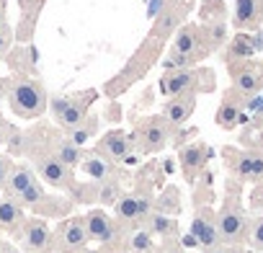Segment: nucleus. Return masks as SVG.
Masks as SVG:
<instances>
[{
  "label": "nucleus",
  "instance_id": "obj_1",
  "mask_svg": "<svg viewBox=\"0 0 263 253\" xmlns=\"http://www.w3.org/2000/svg\"><path fill=\"white\" fill-rule=\"evenodd\" d=\"M6 103L18 119H39L49 106V93L34 75H11L6 78Z\"/></svg>",
  "mask_w": 263,
  "mask_h": 253
},
{
  "label": "nucleus",
  "instance_id": "obj_2",
  "mask_svg": "<svg viewBox=\"0 0 263 253\" xmlns=\"http://www.w3.org/2000/svg\"><path fill=\"white\" fill-rule=\"evenodd\" d=\"M214 73L209 67H186V70H168L158 80V91L165 98L181 96V93H212L214 91Z\"/></svg>",
  "mask_w": 263,
  "mask_h": 253
},
{
  "label": "nucleus",
  "instance_id": "obj_3",
  "mask_svg": "<svg viewBox=\"0 0 263 253\" xmlns=\"http://www.w3.org/2000/svg\"><path fill=\"white\" fill-rule=\"evenodd\" d=\"M96 98H98V91H93V88L90 91H83V93H75V96H52L47 111L52 114V119L67 132V130L78 127L90 114V103Z\"/></svg>",
  "mask_w": 263,
  "mask_h": 253
},
{
  "label": "nucleus",
  "instance_id": "obj_4",
  "mask_svg": "<svg viewBox=\"0 0 263 253\" xmlns=\"http://www.w3.org/2000/svg\"><path fill=\"white\" fill-rule=\"evenodd\" d=\"M191 11V0H163V8L153 21V29L147 34L145 42L163 47L168 39H173V34L178 31V26H183L186 16Z\"/></svg>",
  "mask_w": 263,
  "mask_h": 253
},
{
  "label": "nucleus",
  "instance_id": "obj_5",
  "mask_svg": "<svg viewBox=\"0 0 263 253\" xmlns=\"http://www.w3.org/2000/svg\"><path fill=\"white\" fill-rule=\"evenodd\" d=\"M171 135H173V127L163 116H147L137 124V135L132 140H135V150L140 155H153L171 142Z\"/></svg>",
  "mask_w": 263,
  "mask_h": 253
},
{
  "label": "nucleus",
  "instance_id": "obj_6",
  "mask_svg": "<svg viewBox=\"0 0 263 253\" xmlns=\"http://www.w3.org/2000/svg\"><path fill=\"white\" fill-rule=\"evenodd\" d=\"M227 67H230V78H232V91L240 93L245 101L263 93V60H242V62H232Z\"/></svg>",
  "mask_w": 263,
  "mask_h": 253
},
{
  "label": "nucleus",
  "instance_id": "obj_7",
  "mask_svg": "<svg viewBox=\"0 0 263 253\" xmlns=\"http://www.w3.org/2000/svg\"><path fill=\"white\" fill-rule=\"evenodd\" d=\"M217 232L222 245H240L248 238V217L237 202H227L217 214Z\"/></svg>",
  "mask_w": 263,
  "mask_h": 253
},
{
  "label": "nucleus",
  "instance_id": "obj_8",
  "mask_svg": "<svg viewBox=\"0 0 263 253\" xmlns=\"http://www.w3.org/2000/svg\"><path fill=\"white\" fill-rule=\"evenodd\" d=\"M173 52L189 57L194 65H199L201 60H206L212 52L204 42V34H201V26L199 24H183L178 26V31L173 34V44H171Z\"/></svg>",
  "mask_w": 263,
  "mask_h": 253
},
{
  "label": "nucleus",
  "instance_id": "obj_9",
  "mask_svg": "<svg viewBox=\"0 0 263 253\" xmlns=\"http://www.w3.org/2000/svg\"><path fill=\"white\" fill-rule=\"evenodd\" d=\"M21 250L26 253H47L52 245V227L42 217H26L16 232Z\"/></svg>",
  "mask_w": 263,
  "mask_h": 253
},
{
  "label": "nucleus",
  "instance_id": "obj_10",
  "mask_svg": "<svg viewBox=\"0 0 263 253\" xmlns=\"http://www.w3.org/2000/svg\"><path fill=\"white\" fill-rule=\"evenodd\" d=\"M34 166H36L39 178H42L44 184H49L52 189H57V191H70V189L75 186L72 171H70L67 166H62L54 155H39V158L34 160Z\"/></svg>",
  "mask_w": 263,
  "mask_h": 253
},
{
  "label": "nucleus",
  "instance_id": "obj_11",
  "mask_svg": "<svg viewBox=\"0 0 263 253\" xmlns=\"http://www.w3.org/2000/svg\"><path fill=\"white\" fill-rule=\"evenodd\" d=\"M191 238H194V243L204 253H214L222 245L219 232H217V217L209 209H199L194 214V220H191Z\"/></svg>",
  "mask_w": 263,
  "mask_h": 253
},
{
  "label": "nucleus",
  "instance_id": "obj_12",
  "mask_svg": "<svg viewBox=\"0 0 263 253\" xmlns=\"http://www.w3.org/2000/svg\"><path fill=\"white\" fill-rule=\"evenodd\" d=\"M42 8H44V0H18V26L13 29L18 44H31L34 42Z\"/></svg>",
  "mask_w": 263,
  "mask_h": 253
},
{
  "label": "nucleus",
  "instance_id": "obj_13",
  "mask_svg": "<svg viewBox=\"0 0 263 253\" xmlns=\"http://www.w3.org/2000/svg\"><path fill=\"white\" fill-rule=\"evenodd\" d=\"M85 217V227H88V238L90 243H101V245H111L119 238V227L116 220H111L103 209H90Z\"/></svg>",
  "mask_w": 263,
  "mask_h": 253
},
{
  "label": "nucleus",
  "instance_id": "obj_14",
  "mask_svg": "<svg viewBox=\"0 0 263 253\" xmlns=\"http://www.w3.org/2000/svg\"><path fill=\"white\" fill-rule=\"evenodd\" d=\"M60 243H62L65 253H80V250L88 248L90 238H88V227H85V217L83 214L67 217L60 225Z\"/></svg>",
  "mask_w": 263,
  "mask_h": 253
},
{
  "label": "nucleus",
  "instance_id": "obj_15",
  "mask_svg": "<svg viewBox=\"0 0 263 253\" xmlns=\"http://www.w3.org/2000/svg\"><path fill=\"white\" fill-rule=\"evenodd\" d=\"M132 150H135V140H132L124 130H111V132H106V135L101 137L96 153L103 155L106 160H111V163L116 166V163H121Z\"/></svg>",
  "mask_w": 263,
  "mask_h": 253
},
{
  "label": "nucleus",
  "instance_id": "obj_16",
  "mask_svg": "<svg viewBox=\"0 0 263 253\" xmlns=\"http://www.w3.org/2000/svg\"><path fill=\"white\" fill-rule=\"evenodd\" d=\"M209 160V148L204 142H189L178 150V163H181V171H183V178L189 184L196 181V176L204 171Z\"/></svg>",
  "mask_w": 263,
  "mask_h": 253
},
{
  "label": "nucleus",
  "instance_id": "obj_17",
  "mask_svg": "<svg viewBox=\"0 0 263 253\" xmlns=\"http://www.w3.org/2000/svg\"><path fill=\"white\" fill-rule=\"evenodd\" d=\"M263 21V0H235L232 26L237 31H258Z\"/></svg>",
  "mask_w": 263,
  "mask_h": 253
},
{
  "label": "nucleus",
  "instance_id": "obj_18",
  "mask_svg": "<svg viewBox=\"0 0 263 253\" xmlns=\"http://www.w3.org/2000/svg\"><path fill=\"white\" fill-rule=\"evenodd\" d=\"M196 109V93H181V96H173L163 103V119L173 127V130H178V127H183L191 114Z\"/></svg>",
  "mask_w": 263,
  "mask_h": 253
},
{
  "label": "nucleus",
  "instance_id": "obj_19",
  "mask_svg": "<svg viewBox=\"0 0 263 253\" xmlns=\"http://www.w3.org/2000/svg\"><path fill=\"white\" fill-rule=\"evenodd\" d=\"M3 60L13 75H34L36 62H39V52L34 44H18V47L13 44V49Z\"/></svg>",
  "mask_w": 263,
  "mask_h": 253
},
{
  "label": "nucleus",
  "instance_id": "obj_20",
  "mask_svg": "<svg viewBox=\"0 0 263 253\" xmlns=\"http://www.w3.org/2000/svg\"><path fill=\"white\" fill-rule=\"evenodd\" d=\"M242 103H245V98L240 93H235V91H230L224 96V101H222V106L217 109V116H214L219 130L230 132V130H235V127L240 124V119H242Z\"/></svg>",
  "mask_w": 263,
  "mask_h": 253
},
{
  "label": "nucleus",
  "instance_id": "obj_21",
  "mask_svg": "<svg viewBox=\"0 0 263 253\" xmlns=\"http://www.w3.org/2000/svg\"><path fill=\"white\" fill-rule=\"evenodd\" d=\"M39 181V176H36V171L31 168V166H26V163H13V171H11V176H8V181H6V196H21L29 186H34Z\"/></svg>",
  "mask_w": 263,
  "mask_h": 253
},
{
  "label": "nucleus",
  "instance_id": "obj_22",
  "mask_svg": "<svg viewBox=\"0 0 263 253\" xmlns=\"http://www.w3.org/2000/svg\"><path fill=\"white\" fill-rule=\"evenodd\" d=\"M240 178L245 181H253V184H263V153L260 150H248V153H240L235 166Z\"/></svg>",
  "mask_w": 263,
  "mask_h": 253
},
{
  "label": "nucleus",
  "instance_id": "obj_23",
  "mask_svg": "<svg viewBox=\"0 0 263 253\" xmlns=\"http://www.w3.org/2000/svg\"><path fill=\"white\" fill-rule=\"evenodd\" d=\"M24 220H26V212H24V207L13 196H3V199H0V230L16 235L18 227L24 225Z\"/></svg>",
  "mask_w": 263,
  "mask_h": 253
},
{
  "label": "nucleus",
  "instance_id": "obj_24",
  "mask_svg": "<svg viewBox=\"0 0 263 253\" xmlns=\"http://www.w3.org/2000/svg\"><path fill=\"white\" fill-rule=\"evenodd\" d=\"M114 220H116V225H135V227H140L137 194H121L114 202Z\"/></svg>",
  "mask_w": 263,
  "mask_h": 253
},
{
  "label": "nucleus",
  "instance_id": "obj_25",
  "mask_svg": "<svg viewBox=\"0 0 263 253\" xmlns=\"http://www.w3.org/2000/svg\"><path fill=\"white\" fill-rule=\"evenodd\" d=\"M31 209L42 220H47V217H65V214L72 212V199H62L57 194H44Z\"/></svg>",
  "mask_w": 263,
  "mask_h": 253
},
{
  "label": "nucleus",
  "instance_id": "obj_26",
  "mask_svg": "<svg viewBox=\"0 0 263 253\" xmlns=\"http://www.w3.org/2000/svg\"><path fill=\"white\" fill-rule=\"evenodd\" d=\"M255 49H258L255 39H253L250 34H245V31H237L235 39H232L230 47H227L224 60H227V65H232V62H242V60H253Z\"/></svg>",
  "mask_w": 263,
  "mask_h": 253
},
{
  "label": "nucleus",
  "instance_id": "obj_27",
  "mask_svg": "<svg viewBox=\"0 0 263 253\" xmlns=\"http://www.w3.org/2000/svg\"><path fill=\"white\" fill-rule=\"evenodd\" d=\"M98 127H101V119H98L96 114H88L78 127H72V130L65 132V140H70V142L78 145V148H85V145L98 135Z\"/></svg>",
  "mask_w": 263,
  "mask_h": 253
},
{
  "label": "nucleus",
  "instance_id": "obj_28",
  "mask_svg": "<svg viewBox=\"0 0 263 253\" xmlns=\"http://www.w3.org/2000/svg\"><path fill=\"white\" fill-rule=\"evenodd\" d=\"M80 168H83V173L90 176L93 181H108V178H114V173H116V166H114L111 160H106L103 155H98V153L85 155L83 163H80Z\"/></svg>",
  "mask_w": 263,
  "mask_h": 253
},
{
  "label": "nucleus",
  "instance_id": "obj_29",
  "mask_svg": "<svg viewBox=\"0 0 263 253\" xmlns=\"http://www.w3.org/2000/svg\"><path fill=\"white\" fill-rule=\"evenodd\" d=\"M153 238H176L178 235V222L176 217H168V214H160V212H153L145 225H142Z\"/></svg>",
  "mask_w": 263,
  "mask_h": 253
},
{
  "label": "nucleus",
  "instance_id": "obj_30",
  "mask_svg": "<svg viewBox=\"0 0 263 253\" xmlns=\"http://www.w3.org/2000/svg\"><path fill=\"white\" fill-rule=\"evenodd\" d=\"M52 155H54L62 166H67L70 171H75V168L83 163L85 150H83V148H78V145H72L70 140H65V137H62V140L57 142V148H54V153H52Z\"/></svg>",
  "mask_w": 263,
  "mask_h": 253
},
{
  "label": "nucleus",
  "instance_id": "obj_31",
  "mask_svg": "<svg viewBox=\"0 0 263 253\" xmlns=\"http://www.w3.org/2000/svg\"><path fill=\"white\" fill-rule=\"evenodd\" d=\"M121 196V186L116 178H108V181H98L96 186V204L101 207H114V202Z\"/></svg>",
  "mask_w": 263,
  "mask_h": 253
},
{
  "label": "nucleus",
  "instance_id": "obj_32",
  "mask_svg": "<svg viewBox=\"0 0 263 253\" xmlns=\"http://www.w3.org/2000/svg\"><path fill=\"white\" fill-rule=\"evenodd\" d=\"M155 212L160 214H168V217H176L181 212V196H178V189H165L163 196L155 199Z\"/></svg>",
  "mask_w": 263,
  "mask_h": 253
},
{
  "label": "nucleus",
  "instance_id": "obj_33",
  "mask_svg": "<svg viewBox=\"0 0 263 253\" xmlns=\"http://www.w3.org/2000/svg\"><path fill=\"white\" fill-rule=\"evenodd\" d=\"M129 248L135 253H150L155 248V238L145 227H137L135 232H132V238H129Z\"/></svg>",
  "mask_w": 263,
  "mask_h": 253
},
{
  "label": "nucleus",
  "instance_id": "obj_34",
  "mask_svg": "<svg viewBox=\"0 0 263 253\" xmlns=\"http://www.w3.org/2000/svg\"><path fill=\"white\" fill-rule=\"evenodd\" d=\"M44 194H47L44 184H42V181H36V184H34V186H29V189H26L21 196H16V202H18L24 209H31V207H34V204H36V202H39Z\"/></svg>",
  "mask_w": 263,
  "mask_h": 253
},
{
  "label": "nucleus",
  "instance_id": "obj_35",
  "mask_svg": "<svg viewBox=\"0 0 263 253\" xmlns=\"http://www.w3.org/2000/svg\"><path fill=\"white\" fill-rule=\"evenodd\" d=\"M245 240L250 243L253 250L263 253V217H255L253 222H248V238Z\"/></svg>",
  "mask_w": 263,
  "mask_h": 253
},
{
  "label": "nucleus",
  "instance_id": "obj_36",
  "mask_svg": "<svg viewBox=\"0 0 263 253\" xmlns=\"http://www.w3.org/2000/svg\"><path fill=\"white\" fill-rule=\"evenodd\" d=\"M13 44H16V34H13V26L8 24V26L0 29V60L13 49Z\"/></svg>",
  "mask_w": 263,
  "mask_h": 253
},
{
  "label": "nucleus",
  "instance_id": "obj_37",
  "mask_svg": "<svg viewBox=\"0 0 263 253\" xmlns=\"http://www.w3.org/2000/svg\"><path fill=\"white\" fill-rule=\"evenodd\" d=\"M11 171H13V160H11L8 155H3V153H0V191L6 189V181H8Z\"/></svg>",
  "mask_w": 263,
  "mask_h": 253
},
{
  "label": "nucleus",
  "instance_id": "obj_38",
  "mask_svg": "<svg viewBox=\"0 0 263 253\" xmlns=\"http://www.w3.org/2000/svg\"><path fill=\"white\" fill-rule=\"evenodd\" d=\"M6 142H8V150H11L13 155H16V153L21 155V153L26 150V148H24V135H21V132H16V130L11 132V137H8Z\"/></svg>",
  "mask_w": 263,
  "mask_h": 253
},
{
  "label": "nucleus",
  "instance_id": "obj_39",
  "mask_svg": "<svg viewBox=\"0 0 263 253\" xmlns=\"http://www.w3.org/2000/svg\"><path fill=\"white\" fill-rule=\"evenodd\" d=\"M11 132H13V127L6 121V116L0 114V145H6V140L11 137Z\"/></svg>",
  "mask_w": 263,
  "mask_h": 253
},
{
  "label": "nucleus",
  "instance_id": "obj_40",
  "mask_svg": "<svg viewBox=\"0 0 263 253\" xmlns=\"http://www.w3.org/2000/svg\"><path fill=\"white\" fill-rule=\"evenodd\" d=\"M8 26V0H0V29Z\"/></svg>",
  "mask_w": 263,
  "mask_h": 253
},
{
  "label": "nucleus",
  "instance_id": "obj_41",
  "mask_svg": "<svg viewBox=\"0 0 263 253\" xmlns=\"http://www.w3.org/2000/svg\"><path fill=\"white\" fill-rule=\"evenodd\" d=\"M0 253H21V248H16V245L8 243V240H0Z\"/></svg>",
  "mask_w": 263,
  "mask_h": 253
},
{
  "label": "nucleus",
  "instance_id": "obj_42",
  "mask_svg": "<svg viewBox=\"0 0 263 253\" xmlns=\"http://www.w3.org/2000/svg\"><path fill=\"white\" fill-rule=\"evenodd\" d=\"M0 101H6V78H0Z\"/></svg>",
  "mask_w": 263,
  "mask_h": 253
},
{
  "label": "nucleus",
  "instance_id": "obj_43",
  "mask_svg": "<svg viewBox=\"0 0 263 253\" xmlns=\"http://www.w3.org/2000/svg\"><path fill=\"white\" fill-rule=\"evenodd\" d=\"M227 253H245V248H240V245H227Z\"/></svg>",
  "mask_w": 263,
  "mask_h": 253
},
{
  "label": "nucleus",
  "instance_id": "obj_44",
  "mask_svg": "<svg viewBox=\"0 0 263 253\" xmlns=\"http://www.w3.org/2000/svg\"><path fill=\"white\" fill-rule=\"evenodd\" d=\"M80 253H106V250H96V248H85V250H80Z\"/></svg>",
  "mask_w": 263,
  "mask_h": 253
},
{
  "label": "nucleus",
  "instance_id": "obj_45",
  "mask_svg": "<svg viewBox=\"0 0 263 253\" xmlns=\"http://www.w3.org/2000/svg\"><path fill=\"white\" fill-rule=\"evenodd\" d=\"M214 253H227V245H219V248H217Z\"/></svg>",
  "mask_w": 263,
  "mask_h": 253
}]
</instances>
